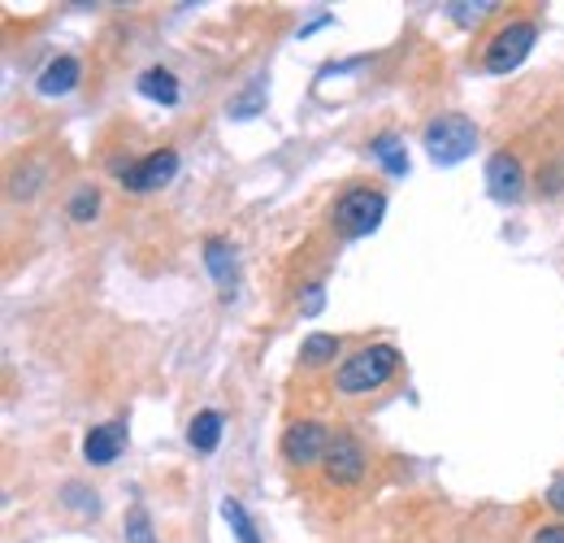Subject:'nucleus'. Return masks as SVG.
Returning <instances> with one entry per match:
<instances>
[{"label": "nucleus", "mask_w": 564, "mask_h": 543, "mask_svg": "<svg viewBox=\"0 0 564 543\" xmlns=\"http://www.w3.org/2000/svg\"><path fill=\"white\" fill-rule=\"evenodd\" d=\"M326 479L330 483H339V488H352V483H360L365 479V466H369V457H365V448H360V440H352V435H334L330 440V453H326Z\"/></svg>", "instance_id": "7"}, {"label": "nucleus", "mask_w": 564, "mask_h": 543, "mask_svg": "<svg viewBox=\"0 0 564 543\" xmlns=\"http://www.w3.org/2000/svg\"><path fill=\"white\" fill-rule=\"evenodd\" d=\"M139 96H148V100H157V104H179V78H174L170 70L152 65V70L139 74Z\"/></svg>", "instance_id": "13"}, {"label": "nucleus", "mask_w": 564, "mask_h": 543, "mask_svg": "<svg viewBox=\"0 0 564 543\" xmlns=\"http://www.w3.org/2000/svg\"><path fill=\"white\" fill-rule=\"evenodd\" d=\"M326 453H330V435H326L321 422L304 418V422H291L282 431V457L291 466H299V470L304 466H317V461H326Z\"/></svg>", "instance_id": "5"}, {"label": "nucleus", "mask_w": 564, "mask_h": 543, "mask_svg": "<svg viewBox=\"0 0 564 543\" xmlns=\"http://www.w3.org/2000/svg\"><path fill=\"white\" fill-rule=\"evenodd\" d=\"M561 187H564V161H556V165H548V170H539V192L556 196Z\"/></svg>", "instance_id": "19"}, {"label": "nucleus", "mask_w": 564, "mask_h": 543, "mask_svg": "<svg viewBox=\"0 0 564 543\" xmlns=\"http://www.w3.org/2000/svg\"><path fill=\"white\" fill-rule=\"evenodd\" d=\"M382 213H387V196H382V192H373V187H352V192H343L339 205H334V231L347 235V239H360V235L378 231Z\"/></svg>", "instance_id": "3"}, {"label": "nucleus", "mask_w": 564, "mask_h": 543, "mask_svg": "<svg viewBox=\"0 0 564 543\" xmlns=\"http://www.w3.org/2000/svg\"><path fill=\"white\" fill-rule=\"evenodd\" d=\"M400 366V348L391 344H369L352 357H343V366L334 370V387L343 396H365V392H378Z\"/></svg>", "instance_id": "1"}, {"label": "nucleus", "mask_w": 564, "mask_h": 543, "mask_svg": "<svg viewBox=\"0 0 564 543\" xmlns=\"http://www.w3.org/2000/svg\"><path fill=\"white\" fill-rule=\"evenodd\" d=\"M321 305H326V292H321V283H308V287H304V305H299V309L312 318V313H321Z\"/></svg>", "instance_id": "20"}, {"label": "nucleus", "mask_w": 564, "mask_h": 543, "mask_svg": "<svg viewBox=\"0 0 564 543\" xmlns=\"http://www.w3.org/2000/svg\"><path fill=\"white\" fill-rule=\"evenodd\" d=\"M122 444H126V431H122L118 422H105V427H91V431H87L83 457H87L91 466H113L118 453H122Z\"/></svg>", "instance_id": "9"}, {"label": "nucleus", "mask_w": 564, "mask_h": 543, "mask_svg": "<svg viewBox=\"0 0 564 543\" xmlns=\"http://www.w3.org/2000/svg\"><path fill=\"white\" fill-rule=\"evenodd\" d=\"M126 543H157L152 518H148L144 509H131V514H126Z\"/></svg>", "instance_id": "18"}, {"label": "nucleus", "mask_w": 564, "mask_h": 543, "mask_svg": "<svg viewBox=\"0 0 564 543\" xmlns=\"http://www.w3.org/2000/svg\"><path fill=\"white\" fill-rule=\"evenodd\" d=\"M339 357V335H326V331H317V335H308L304 344H299V361L308 366V370H317V366H330Z\"/></svg>", "instance_id": "15"}, {"label": "nucleus", "mask_w": 564, "mask_h": 543, "mask_svg": "<svg viewBox=\"0 0 564 543\" xmlns=\"http://www.w3.org/2000/svg\"><path fill=\"white\" fill-rule=\"evenodd\" d=\"M78 78H83L78 57H52V61L39 70L35 87H39L44 96H65V91H74V87H78Z\"/></svg>", "instance_id": "10"}, {"label": "nucleus", "mask_w": 564, "mask_h": 543, "mask_svg": "<svg viewBox=\"0 0 564 543\" xmlns=\"http://www.w3.org/2000/svg\"><path fill=\"white\" fill-rule=\"evenodd\" d=\"M96 209H100V192L87 183V187H78L74 196H70V205H65V213L74 218V222H91L96 218Z\"/></svg>", "instance_id": "17"}, {"label": "nucleus", "mask_w": 564, "mask_h": 543, "mask_svg": "<svg viewBox=\"0 0 564 543\" xmlns=\"http://www.w3.org/2000/svg\"><path fill=\"white\" fill-rule=\"evenodd\" d=\"M535 543H564V522H556V527H539V531H535Z\"/></svg>", "instance_id": "21"}, {"label": "nucleus", "mask_w": 564, "mask_h": 543, "mask_svg": "<svg viewBox=\"0 0 564 543\" xmlns=\"http://www.w3.org/2000/svg\"><path fill=\"white\" fill-rule=\"evenodd\" d=\"M187 440H192L196 453H213L222 444V414L218 409H200L192 418V427H187Z\"/></svg>", "instance_id": "12"}, {"label": "nucleus", "mask_w": 564, "mask_h": 543, "mask_svg": "<svg viewBox=\"0 0 564 543\" xmlns=\"http://www.w3.org/2000/svg\"><path fill=\"white\" fill-rule=\"evenodd\" d=\"M487 187H491V196H495L500 205H517L522 192H526V170H522V161H517L513 152H495V157L487 161Z\"/></svg>", "instance_id": "8"}, {"label": "nucleus", "mask_w": 564, "mask_h": 543, "mask_svg": "<svg viewBox=\"0 0 564 543\" xmlns=\"http://www.w3.org/2000/svg\"><path fill=\"white\" fill-rule=\"evenodd\" d=\"M478 144V126L465 118V113H439L430 126H426V148L439 165H456L474 152Z\"/></svg>", "instance_id": "2"}, {"label": "nucleus", "mask_w": 564, "mask_h": 543, "mask_svg": "<svg viewBox=\"0 0 564 543\" xmlns=\"http://www.w3.org/2000/svg\"><path fill=\"white\" fill-rule=\"evenodd\" d=\"M205 266H209V274L222 283V292H226V296H235V279H240V270H235V248H231L226 239H209V244H205Z\"/></svg>", "instance_id": "11"}, {"label": "nucleus", "mask_w": 564, "mask_h": 543, "mask_svg": "<svg viewBox=\"0 0 564 543\" xmlns=\"http://www.w3.org/2000/svg\"><path fill=\"white\" fill-rule=\"evenodd\" d=\"M369 152L382 161V170H387V174H395V178H404V174H408V152H404V144H400L391 131H387V135H373Z\"/></svg>", "instance_id": "14"}, {"label": "nucleus", "mask_w": 564, "mask_h": 543, "mask_svg": "<svg viewBox=\"0 0 564 543\" xmlns=\"http://www.w3.org/2000/svg\"><path fill=\"white\" fill-rule=\"evenodd\" d=\"M548 505H552L556 514H564V479H556V483L548 488Z\"/></svg>", "instance_id": "22"}, {"label": "nucleus", "mask_w": 564, "mask_h": 543, "mask_svg": "<svg viewBox=\"0 0 564 543\" xmlns=\"http://www.w3.org/2000/svg\"><path fill=\"white\" fill-rule=\"evenodd\" d=\"M222 518L231 522V531H235V540L240 543H261V535H257V522L248 518V509H244L240 501H226V505H222Z\"/></svg>", "instance_id": "16"}, {"label": "nucleus", "mask_w": 564, "mask_h": 543, "mask_svg": "<svg viewBox=\"0 0 564 543\" xmlns=\"http://www.w3.org/2000/svg\"><path fill=\"white\" fill-rule=\"evenodd\" d=\"M174 174H179V152H174V148H161V152H148L144 161L126 165V170H122V187H126V192H157V187H165Z\"/></svg>", "instance_id": "6"}, {"label": "nucleus", "mask_w": 564, "mask_h": 543, "mask_svg": "<svg viewBox=\"0 0 564 543\" xmlns=\"http://www.w3.org/2000/svg\"><path fill=\"white\" fill-rule=\"evenodd\" d=\"M535 39H539V26H535V22H508V26H500V30L491 35L482 65H487L491 74H508V70H517V65L530 57Z\"/></svg>", "instance_id": "4"}]
</instances>
